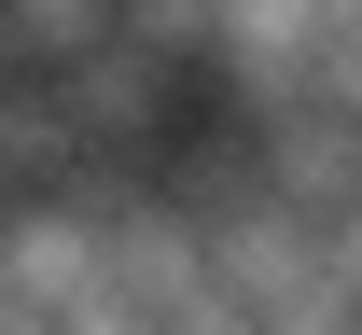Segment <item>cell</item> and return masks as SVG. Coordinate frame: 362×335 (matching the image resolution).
<instances>
[{
  "label": "cell",
  "instance_id": "obj_2",
  "mask_svg": "<svg viewBox=\"0 0 362 335\" xmlns=\"http://www.w3.org/2000/svg\"><path fill=\"white\" fill-rule=\"evenodd\" d=\"M126 42H153L168 70H195V56H223V0H126Z\"/></svg>",
  "mask_w": 362,
  "mask_h": 335
},
{
  "label": "cell",
  "instance_id": "obj_1",
  "mask_svg": "<svg viewBox=\"0 0 362 335\" xmlns=\"http://www.w3.org/2000/svg\"><path fill=\"white\" fill-rule=\"evenodd\" d=\"M14 14V42H28V70H70V56L126 42V0H0Z\"/></svg>",
  "mask_w": 362,
  "mask_h": 335
},
{
  "label": "cell",
  "instance_id": "obj_3",
  "mask_svg": "<svg viewBox=\"0 0 362 335\" xmlns=\"http://www.w3.org/2000/svg\"><path fill=\"white\" fill-rule=\"evenodd\" d=\"M14 70H28V42H14V14H0V84H14Z\"/></svg>",
  "mask_w": 362,
  "mask_h": 335
}]
</instances>
